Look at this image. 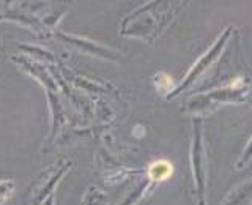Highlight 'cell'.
<instances>
[{
  "label": "cell",
  "instance_id": "6da1fadb",
  "mask_svg": "<svg viewBox=\"0 0 252 205\" xmlns=\"http://www.w3.org/2000/svg\"><path fill=\"white\" fill-rule=\"evenodd\" d=\"M172 172H173L172 164L169 161H164V160L153 163L152 166H150V169H148L150 177H152V180H155V181L167 180L172 175Z\"/></svg>",
  "mask_w": 252,
  "mask_h": 205
},
{
  "label": "cell",
  "instance_id": "7a4b0ae2",
  "mask_svg": "<svg viewBox=\"0 0 252 205\" xmlns=\"http://www.w3.org/2000/svg\"><path fill=\"white\" fill-rule=\"evenodd\" d=\"M200 136H199V126H197V137H195V150H194V158H195V161H194V168H195V175H197V186H199V189H200V199H203V194H202V191H203V188H205V185H203V175H202V172H200V169H199V163H200V158H202V148H200Z\"/></svg>",
  "mask_w": 252,
  "mask_h": 205
}]
</instances>
